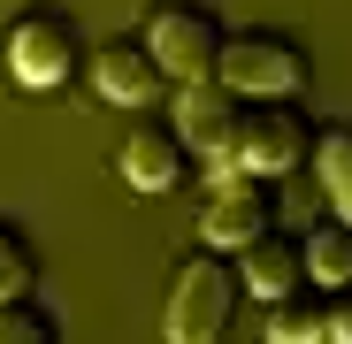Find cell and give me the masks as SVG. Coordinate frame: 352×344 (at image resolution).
<instances>
[{
	"instance_id": "13",
	"label": "cell",
	"mask_w": 352,
	"mask_h": 344,
	"mask_svg": "<svg viewBox=\"0 0 352 344\" xmlns=\"http://www.w3.org/2000/svg\"><path fill=\"white\" fill-rule=\"evenodd\" d=\"M307 283H322V291H352V222H322V229H307Z\"/></svg>"
},
{
	"instance_id": "8",
	"label": "cell",
	"mask_w": 352,
	"mask_h": 344,
	"mask_svg": "<svg viewBox=\"0 0 352 344\" xmlns=\"http://www.w3.org/2000/svg\"><path fill=\"white\" fill-rule=\"evenodd\" d=\"M85 69H92V84H100V100H115V107H153V92L168 84V77H161V62H153V46H146L138 31L100 38Z\"/></svg>"
},
{
	"instance_id": "9",
	"label": "cell",
	"mask_w": 352,
	"mask_h": 344,
	"mask_svg": "<svg viewBox=\"0 0 352 344\" xmlns=\"http://www.w3.org/2000/svg\"><path fill=\"white\" fill-rule=\"evenodd\" d=\"M184 161H192V146H184V130H176V123H131V138L115 146L123 184L146 192V199H161V192L184 184Z\"/></svg>"
},
{
	"instance_id": "6",
	"label": "cell",
	"mask_w": 352,
	"mask_h": 344,
	"mask_svg": "<svg viewBox=\"0 0 352 344\" xmlns=\"http://www.w3.org/2000/svg\"><path fill=\"white\" fill-rule=\"evenodd\" d=\"M238 92H230L222 77H184V84H176V115H168V123L176 130H184V146L207 161V176H214V168H238V161H230V138H238Z\"/></svg>"
},
{
	"instance_id": "3",
	"label": "cell",
	"mask_w": 352,
	"mask_h": 344,
	"mask_svg": "<svg viewBox=\"0 0 352 344\" xmlns=\"http://www.w3.org/2000/svg\"><path fill=\"white\" fill-rule=\"evenodd\" d=\"M230 314H238V260L207 245L168 283V336L176 344H214L230 329Z\"/></svg>"
},
{
	"instance_id": "4",
	"label": "cell",
	"mask_w": 352,
	"mask_h": 344,
	"mask_svg": "<svg viewBox=\"0 0 352 344\" xmlns=\"http://www.w3.org/2000/svg\"><path fill=\"white\" fill-rule=\"evenodd\" d=\"M153 46V62L168 84L184 77H214V54H222V16L207 8V0H153V16L138 31Z\"/></svg>"
},
{
	"instance_id": "10",
	"label": "cell",
	"mask_w": 352,
	"mask_h": 344,
	"mask_svg": "<svg viewBox=\"0 0 352 344\" xmlns=\"http://www.w3.org/2000/svg\"><path fill=\"white\" fill-rule=\"evenodd\" d=\"M291 283H307V245L291 238V229H253L238 245V291H261V299H283Z\"/></svg>"
},
{
	"instance_id": "7",
	"label": "cell",
	"mask_w": 352,
	"mask_h": 344,
	"mask_svg": "<svg viewBox=\"0 0 352 344\" xmlns=\"http://www.w3.org/2000/svg\"><path fill=\"white\" fill-rule=\"evenodd\" d=\"M276 222V199H268V176H245V168H214L207 184V207H199V245L214 253H238L253 229Z\"/></svg>"
},
{
	"instance_id": "15",
	"label": "cell",
	"mask_w": 352,
	"mask_h": 344,
	"mask_svg": "<svg viewBox=\"0 0 352 344\" xmlns=\"http://www.w3.org/2000/svg\"><path fill=\"white\" fill-rule=\"evenodd\" d=\"M54 336H62V329H54V314L31 306V291L0 299V344H54Z\"/></svg>"
},
{
	"instance_id": "1",
	"label": "cell",
	"mask_w": 352,
	"mask_h": 344,
	"mask_svg": "<svg viewBox=\"0 0 352 344\" xmlns=\"http://www.w3.org/2000/svg\"><path fill=\"white\" fill-rule=\"evenodd\" d=\"M85 62V46H77V23L62 8H23L8 31H0V69H8L16 92H54V84H69Z\"/></svg>"
},
{
	"instance_id": "11",
	"label": "cell",
	"mask_w": 352,
	"mask_h": 344,
	"mask_svg": "<svg viewBox=\"0 0 352 344\" xmlns=\"http://www.w3.org/2000/svg\"><path fill=\"white\" fill-rule=\"evenodd\" d=\"M329 321H337V291H307V283H291L283 299H268V336L276 344H329Z\"/></svg>"
},
{
	"instance_id": "14",
	"label": "cell",
	"mask_w": 352,
	"mask_h": 344,
	"mask_svg": "<svg viewBox=\"0 0 352 344\" xmlns=\"http://www.w3.org/2000/svg\"><path fill=\"white\" fill-rule=\"evenodd\" d=\"M38 283V253H31V238L0 214V299H16V291H31Z\"/></svg>"
},
{
	"instance_id": "5",
	"label": "cell",
	"mask_w": 352,
	"mask_h": 344,
	"mask_svg": "<svg viewBox=\"0 0 352 344\" xmlns=\"http://www.w3.org/2000/svg\"><path fill=\"white\" fill-rule=\"evenodd\" d=\"M307 146H314V123L291 100H245L238 107V138H230V161L245 168V176H291V168L307 161Z\"/></svg>"
},
{
	"instance_id": "16",
	"label": "cell",
	"mask_w": 352,
	"mask_h": 344,
	"mask_svg": "<svg viewBox=\"0 0 352 344\" xmlns=\"http://www.w3.org/2000/svg\"><path fill=\"white\" fill-rule=\"evenodd\" d=\"M329 336H337V344H352V299H337V321H329Z\"/></svg>"
},
{
	"instance_id": "2",
	"label": "cell",
	"mask_w": 352,
	"mask_h": 344,
	"mask_svg": "<svg viewBox=\"0 0 352 344\" xmlns=\"http://www.w3.org/2000/svg\"><path fill=\"white\" fill-rule=\"evenodd\" d=\"M214 77L238 92V100H291V92L307 84V46L283 38V31H268V23H253V31H222Z\"/></svg>"
},
{
	"instance_id": "12",
	"label": "cell",
	"mask_w": 352,
	"mask_h": 344,
	"mask_svg": "<svg viewBox=\"0 0 352 344\" xmlns=\"http://www.w3.org/2000/svg\"><path fill=\"white\" fill-rule=\"evenodd\" d=\"M307 161H314V176H322L329 214H337V222H352V123H329V130L307 146Z\"/></svg>"
}]
</instances>
